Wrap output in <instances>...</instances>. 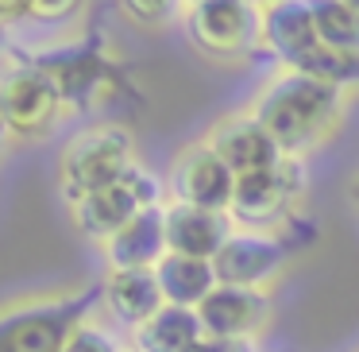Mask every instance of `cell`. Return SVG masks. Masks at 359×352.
<instances>
[{
    "label": "cell",
    "instance_id": "9c48e42d",
    "mask_svg": "<svg viewBox=\"0 0 359 352\" xmlns=\"http://www.w3.org/2000/svg\"><path fill=\"white\" fill-rule=\"evenodd\" d=\"M236 174L224 167V159L197 136V140L182 143L170 159L166 171V190L170 202L182 205H197V209H212V213H228L236 197Z\"/></svg>",
    "mask_w": 359,
    "mask_h": 352
},
{
    "label": "cell",
    "instance_id": "6da1fadb",
    "mask_svg": "<svg viewBox=\"0 0 359 352\" xmlns=\"http://www.w3.org/2000/svg\"><path fill=\"white\" fill-rule=\"evenodd\" d=\"M348 89H336L297 70H274L251 97V117L271 132L282 155L305 159L309 151L332 143V136L348 120Z\"/></svg>",
    "mask_w": 359,
    "mask_h": 352
},
{
    "label": "cell",
    "instance_id": "d4e9b609",
    "mask_svg": "<svg viewBox=\"0 0 359 352\" xmlns=\"http://www.w3.org/2000/svg\"><path fill=\"white\" fill-rule=\"evenodd\" d=\"M8 143H12V132H8V124H4V117H0V155H4Z\"/></svg>",
    "mask_w": 359,
    "mask_h": 352
},
{
    "label": "cell",
    "instance_id": "484cf974",
    "mask_svg": "<svg viewBox=\"0 0 359 352\" xmlns=\"http://www.w3.org/2000/svg\"><path fill=\"white\" fill-rule=\"evenodd\" d=\"M124 352H135V348H124Z\"/></svg>",
    "mask_w": 359,
    "mask_h": 352
},
{
    "label": "cell",
    "instance_id": "9a60e30c",
    "mask_svg": "<svg viewBox=\"0 0 359 352\" xmlns=\"http://www.w3.org/2000/svg\"><path fill=\"white\" fill-rule=\"evenodd\" d=\"M232 217L212 209H197V205L166 202V248L174 256L189 259H217V252L224 248V240L232 236Z\"/></svg>",
    "mask_w": 359,
    "mask_h": 352
},
{
    "label": "cell",
    "instance_id": "7a4b0ae2",
    "mask_svg": "<svg viewBox=\"0 0 359 352\" xmlns=\"http://www.w3.org/2000/svg\"><path fill=\"white\" fill-rule=\"evenodd\" d=\"M20 63H32L55 82L58 97L74 112H93L116 101L124 89V66L109 51V43L97 35H78V39H50L43 51H27Z\"/></svg>",
    "mask_w": 359,
    "mask_h": 352
},
{
    "label": "cell",
    "instance_id": "277c9868",
    "mask_svg": "<svg viewBox=\"0 0 359 352\" xmlns=\"http://www.w3.org/2000/svg\"><path fill=\"white\" fill-rule=\"evenodd\" d=\"M135 159V140L124 124L116 120H101L81 132H74L58 151V190H62L66 205L81 202V197L109 190L124 178Z\"/></svg>",
    "mask_w": 359,
    "mask_h": 352
},
{
    "label": "cell",
    "instance_id": "ac0fdd59",
    "mask_svg": "<svg viewBox=\"0 0 359 352\" xmlns=\"http://www.w3.org/2000/svg\"><path fill=\"white\" fill-rule=\"evenodd\" d=\"M205 341V329L197 310H182V306H163L143 329L132 333L135 352H197Z\"/></svg>",
    "mask_w": 359,
    "mask_h": 352
},
{
    "label": "cell",
    "instance_id": "7402d4cb",
    "mask_svg": "<svg viewBox=\"0 0 359 352\" xmlns=\"http://www.w3.org/2000/svg\"><path fill=\"white\" fill-rule=\"evenodd\" d=\"M197 352H259V341H232V337H205Z\"/></svg>",
    "mask_w": 359,
    "mask_h": 352
},
{
    "label": "cell",
    "instance_id": "ba28073f",
    "mask_svg": "<svg viewBox=\"0 0 359 352\" xmlns=\"http://www.w3.org/2000/svg\"><path fill=\"white\" fill-rule=\"evenodd\" d=\"M66 112L55 82L32 63H16L0 74V117L8 124L12 140H39L55 128Z\"/></svg>",
    "mask_w": 359,
    "mask_h": 352
},
{
    "label": "cell",
    "instance_id": "2e32d148",
    "mask_svg": "<svg viewBox=\"0 0 359 352\" xmlns=\"http://www.w3.org/2000/svg\"><path fill=\"white\" fill-rule=\"evenodd\" d=\"M140 213H143V205L132 197V190H128L124 182H116V186H109V190H97V194H89V197H81V202L70 205L74 228H78L81 236H89L97 248H101L109 236H116L132 217H140Z\"/></svg>",
    "mask_w": 359,
    "mask_h": 352
},
{
    "label": "cell",
    "instance_id": "ffe728a7",
    "mask_svg": "<svg viewBox=\"0 0 359 352\" xmlns=\"http://www.w3.org/2000/svg\"><path fill=\"white\" fill-rule=\"evenodd\" d=\"M120 20L140 32H166L170 24H182V4H166V0H124L116 4Z\"/></svg>",
    "mask_w": 359,
    "mask_h": 352
},
{
    "label": "cell",
    "instance_id": "3957f363",
    "mask_svg": "<svg viewBox=\"0 0 359 352\" xmlns=\"http://www.w3.org/2000/svg\"><path fill=\"white\" fill-rule=\"evenodd\" d=\"M101 306V287L24 294L0 306V352H62L70 333Z\"/></svg>",
    "mask_w": 359,
    "mask_h": 352
},
{
    "label": "cell",
    "instance_id": "d6986e66",
    "mask_svg": "<svg viewBox=\"0 0 359 352\" xmlns=\"http://www.w3.org/2000/svg\"><path fill=\"white\" fill-rule=\"evenodd\" d=\"M313 24L325 47L359 58V0H313Z\"/></svg>",
    "mask_w": 359,
    "mask_h": 352
},
{
    "label": "cell",
    "instance_id": "5b68a950",
    "mask_svg": "<svg viewBox=\"0 0 359 352\" xmlns=\"http://www.w3.org/2000/svg\"><path fill=\"white\" fill-rule=\"evenodd\" d=\"M189 47L220 66L248 63L263 51V4L248 0H189L182 4Z\"/></svg>",
    "mask_w": 359,
    "mask_h": 352
},
{
    "label": "cell",
    "instance_id": "7c38bea8",
    "mask_svg": "<svg viewBox=\"0 0 359 352\" xmlns=\"http://www.w3.org/2000/svg\"><path fill=\"white\" fill-rule=\"evenodd\" d=\"M320 47L309 0H274L263 4V51H271L286 70H302Z\"/></svg>",
    "mask_w": 359,
    "mask_h": 352
},
{
    "label": "cell",
    "instance_id": "e0dca14e",
    "mask_svg": "<svg viewBox=\"0 0 359 352\" xmlns=\"http://www.w3.org/2000/svg\"><path fill=\"white\" fill-rule=\"evenodd\" d=\"M155 279L166 306H182V310H197L217 290V271L209 259H189L174 252H166V259L155 267Z\"/></svg>",
    "mask_w": 359,
    "mask_h": 352
},
{
    "label": "cell",
    "instance_id": "44dd1931",
    "mask_svg": "<svg viewBox=\"0 0 359 352\" xmlns=\"http://www.w3.org/2000/svg\"><path fill=\"white\" fill-rule=\"evenodd\" d=\"M62 352H124V344L112 337V329H104L101 321L86 318L78 329L70 333V341H66Z\"/></svg>",
    "mask_w": 359,
    "mask_h": 352
},
{
    "label": "cell",
    "instance_id": "5bb4252c",
    "mask_svg": "<svg viewBox=\"0 0 359 352\" xmlns=\"http://www.w3.org/2000/svg\"><path fill=\"white\" fill-rule=\"evenodd\" d=\"M97 287H101V310L128 333L143 329L166 306L155 271H104Z\"/></svg>",
    "mask_w": 359,
    "mask_h": 352
},
{
    "label": "cell",
    "instance_id": "cb8c5ba5",
    "mask_svg": "<svg viewBox=\"0 0 359 352\" xmlns=\"http://www.w3.org/2000/svg\"><path fill=\"white\" fill-rule=\"evenodd\" d=\"M8 47H12V27L4 24V20H0V55H4Z\"/></svg>",
    "mask_w": 359,
    "mask_h": 352
},
{
    "label": "cell",
    "instance_id": "4fadbf2b",
    "mask_svg": "<svg viewBox=\"0 0 359 352\" xmlns=\"http://www.w3.org/2000/svg\"><path fill=\"white\" fill-rule=\"evenodd\" d=\"M97 252L104 259V271H155L170 252L166 248V205L163 209H143Z\"/></svg>",
    "mask_w": 359,
    "mask_h": 352
},
{
    "label": "cell",
    "instance_id": "603a6c76",
    "mask_svg": "<svg viewBox=\"0 0 359 352\" xmlns=\"http://www.w3.org/2000/svg\"><path fill=\"white\" fill-rule=\"evenodd\" d=\"M348 202H351V209H355V217H359V171L351 174V182H348Z\"/></svg>",
    "mask_w": 359,
    "mask_h": 352
},
{
    "label": "cell",
    "instance_id": "30bf717a",
    "mask_svg": "<svg viewBox=\"0 0 359 352\" xmlns=\"http://www.w3.org/2000/svg\"><path fill=\"white\" fill-rule=\"evenodd\" d=\"M201 140L224 159V167L236 174V178H251V174H263L271 167H278L282 159V148L271 140L263 124L251 117V109H232L224 117H217L209 128L201 132Z\"/></svg>",
    "mask_w": 359,
    "mask_h": 352
},
{
    "label": "cell",
    "instance_id": "8fae6325",
    "mask_svg": "<svg viewBox=\"0 0 359 352\" xmlns=\"http://www.w3.org/2000/svg\"><path fill=\"white\" fill-rule=\"evenodd\" d=\"M205 337H232V341H259L271 329L274 302L263 290H243V287H220L197 306Z\"/></svg>",
    "mask_w": 359,
    "mask_h": 352
},
{
    "label": "cell",
    "instance_id": "8992f818",
    "mask_svg": "<svg viewBox=\"0 0 359 352\" xmlns=\"http://www.w3.org/2000/svg\"><path fill=\"white\" fill-rule=\"evenodd\" d=\"M305 194H309L305 159L286 155L271 171L236 182L228 217L236 228H251V233H286L294 225L297 209L305 205Z\"/></svg>",
    "mask_w": 359,
    "mask_h": 352
},
{
    "label": "cell",
    "instance_id": "52a82bcc",
    "mask_svg": "<svg viewBox=\"0 0 359 352\" xmlns=\"http://www.w3.org/2000/svg\"><path fill=\"white\" fill-rule=\"evenodd\" d=\"M294 259V240L286 233H251V228H232L224 248L212 259L220 287H243L271 294L274 282L290 271Z\"/></svg>",
    "mask_w": 359,
    "mask_h": 352
}]
</instances>
